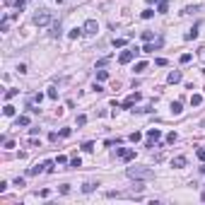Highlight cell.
Wrapping results in <instances>:
<instances>
[{"mask_svg":"<svg viewBox=\"0 0 205 205\" xmlns=\"http://www.w3.org/2000/svg\"><path fill=\"white\" fill-rule=\"evenodd\" d=\"M130 179H155V171L147 169V167H128L126 171Z\"/></svg>","mask_w":205,"mask_h":205,"instance_id":"cell-1","label":"cell"},{"mask_svg":"<svg viewBox=\"0 0 205 205\" xmlns=\"http://www.w3.org/2000/svg\"><path fill=\"white\" fill-rule=\"evenodd\" d=\"M48 22H51V12H48V10H39V12L34 15V24L36 27H46Z\"/></svg>","mask_w":205,"mask_h":205,"instance_id":"cell-2","label":"cell"},{"mask_svg":"<svg viewBox=\"0 0 205 205\" xmlns=\"http://www.w3.org/2000/svg\"><path fill=\"white\" fill-rule=\"evenodd\" d=\"M162 137V130L159 128H150L147 130V147H155V142Z\"/></svg>","mask_w":205,"mask_h":205,"instance_id":"cell-3","label":"cell"},{"mask_svg":"<svg viewBox=\"0 0 205 205\" xmlns=\"http://www.w3.org/2000/svg\"><path fill=\"white\" fill-rule=\"evenodd\" d=\"M116 157H121V159L130 162V159H135V150H128V147H118V150H116Z\"/></svg>","mask_w":205,"mask_h":205,"instance_id":"cell-4","label":"cell"},{"mask_svg":"<svg viewBox=\"0 0 205 205\" xmlns=\"http://www.w3.org/2000/svg\"><path fill=\"white\" fill-rule=\"evenodd\" d=\"M135 53H137V48H135V51H123V53L118 56V63H123V65H126V63H130V61L135 58Z\"/></svg>","mask_w":205,"mask_h":205,"instance_id":"cell-5","label":"cell"},{"mask_svg":"<svg viewBox=\"0 0 205 205\" xmlns=\"http://www.w3.org/2000/svg\"><path fill=\"white\" fill-rule=\"evenodd\" d=\"M137 102H140V94H137V92H135V94H130V97H128L126 102L121 104V106H123V109H133V106H135Z\"/></svg>","mask_w":205,"mask_h":205,"instance_id":"cell-6","label":"cell"},{"mask_svg":"<svg viewBox=\"0 0 205 205\" xmlns=\"http://www.w3.org/2000/svg\"><path fill=\"white\" fill-rule=\"evenodd\" d=\"M99 32V24H97V19H89L87 24H85V34H97Z\"/></svg>","mask_w":205,"mask_h":205,"instance_id":"cell-7","label":"cell"},{"mask_svg":"<svg viewBox=\"0 0 205 205\" xmlns=\"http://www.w3.org/2000/svg\"><path fill=\"white\" fill-rule=\"evenodd\" d=\"M159 46H162V41H157V43H152V41H147V43H145V48H142V53H155V51L159 48Z\"/></svg>","mask_w":205,"mask_h":205,"instance_id":"cell-8","label":"cell"},{"mask_svg":"<svg viewBox=\"0 0 205 205\" xmlns=\"http://www.w3.org/2000/svg\"><path fill=\"white\" fill-rule=\"evenodd\" d=\"M198 27H200V24H193V29H188V32L183 34V39H186V41H193V39L198 36Z\"/></svg>","mask_w":205,"mask_h":205,"instance_id":"cell-9","label":"cell"},{"mask_svg":"<svg viewBox=\"0 0 205 205\" xmlns=\"http://www.w3.org/2000/svg\"><path fill=\"white\" fill-rule=\"evenodd\" d=\"M167 82H169V85H176V82H181V72H179V70H174V72H169Z\"/></svg>","mask_w":205,"mask_h":205,"instance_id":"cell-10","label":"cell"},{"mask_svg":"<svg viewBox=\"0 0 205 205\" xmlns=\"http://www.w3.org/2000/svg\"><path fill=\"white\" fill-rule=\"evenodd\" d=\"M171 167H174V169L186 167V157H174V159H171Z\"/></svg>","mask_w":205,"mask_h":205,"instance_id":"cell-11","label":"cell"},{"mask_svg":"<svg viewBox=\"0 0 205 205\" xmlns=\"http://www.w3.org/2000/svg\"><path fill=\"white\" fill-rule=\"evenodd\" d=\"M167 10H169V0H157V12L164 15Z\"/></svg>","mask_w":205,"mask_h":205,"instance_id":"cell-12","label":"cell"},{"mask_svg":"<svg viewBox=\"0 0 205 205\" xmlns=\"http://www.w3.org/2000/svg\"><path fill=\"white\" fill-rule=\"evenodd\" d=\"M41 171H46V164H36V167H32L27 174H29V176H39Z\"/></svg>","mask_w":205,"mask_h":205,"instance_id":"cell-13","label":"cell"},{"mask_svg":"<svg viewBox=\"0 0 205 205\" xmlns=\"http://www.w3.org/2000/svg\"><path fill=\"white\" fill-rule=\"evenodd\" d=\"M181 111H183V109H181V102H171V113H174V116H179Z\"/></svg>","mask_w":205,"mask_h":205,"instance_id":"cell-14","label":"cell"},{"mask_svg":"<svg viewBox=\"0 0 205 205\" xmlns=\"http://www.w3.org/2000/svg\"><path fill=\"white\" fill-rule=\"evenodd\" d=\"M51 36H53V39H58V36H61V22L51 27Z\"/></svg>","mask_w":205,"mask_h":205,"instance_id":"cell-15","label":"cell"},{"mask_svg":"<svg viewBox=\"0 0 205 205\" xmlns=\"http://www.w3.org/2000/svg\"><path fill=\"white\" fill-rule=\"evenodd\" d=\"M82 32H85V29H80V27H75V29H70V32H68V36H70V39H77V36L82 34Z\"/></svg>","mask_w":205,"mask_h":205,"instance_id":"cell-16","label":"cell"},{"mask_svg":"<svg viewBox=\"0 0 205 205\" xmlns=\"http://www.w3.org/2000/svg\"><path fill=\"white\" fill-rule=\"evenodd\" d=\"M15 111H17V109H15V106H10V104H5V109H2V113H5V116H15Z\"/></svg>","mask_w":205,"mask_h":205,"instance_id":"cell-17","label":"cell"},{"mask_svg":"<svg viewBox=\"0 0 205 205\" xmlns=\"http://www.w3.org/2000/svg\"><path fill=\"white\" fill-rule=\"evenodd\" d=\"M19 126H29V116H19V118H17V128H19Z\"/></svg>","mask_w":205,"mask_h":205,"instance_id":"cell-18","label":"cell"},{"mask_svg":"<svg viewBox=\"0 0 205 205\" xmlns=\"http://www.w3.org/2000/svg\"><path fill=\"white\" fill-rule=\"evenodd\" d=\"M145 70H147V63H145V61L135 63V72H145Z\"/></svg>","mask_w":205,"mask_h":205,"instance_id":"cell-19","label":"cell"},{"mask_svg":"<svg viewBox=\"0 0 205 205\" xmlns=\"http://www.w3.org/2000/svg\"><path fill=\"white\" fill-rule=\"evenodd\" d=\"M200 102H203V97H200V94H191V104H193V106H198Z\"/></svg>","mask_w":205,"mask_h":205,"instance_id":"cell-20","label":"cell"},{"mask_svg":"<svg viewBox=\"0 0 205 205\" xmlns=\"http://www.w3.org/2000/svg\"><path fill=\"white\" fill-rule=\"evenodd\" d=\"M46 97H48V99H58V89H56V87H51V89H48V94H46Z\"/></svg>","mask_w":205,"mask_h":205,"instance_id":"cell-21","label":"cell"},{"mask_svg":"<svg viewBox=\"0 0 205 205\" xmlns=\"http://www.w3.org/2000/svg\"><path fill=\"white\" fill-rule=\"evenodd\" d=\"M94 186H97V183H85V186H82V193H92Z\"/></svg>","mask_w":205,"mask_h":205,"instance_id":"cell-22","label":"cell"},{"mask_svg":"<svg viewBox=\"0 0 205 205\" xmlns=\"http://www.w3.org/2000/svg\"><path fill=\"white\" fill-rule=\"evenodd\" d=\"M106 77H109V72H106V70H99V72H97V80H99V82H104Z\"/></svg>","mask_w":205,"mask_h":205,"instance_id":"cell-23","label":"cell"},{"mask_svg":"<svg viewBox=\"0 0 205 205\" xmlns=\"http://www.w3.org/2000/svg\"><path fill=\"white\" fill-rule=\"evenodd\" d=\"M77 167H82V162H80V157H75V159L70 162V169H77Z\"/></svg>","mask_w":205,"mask_h":205,"instance_id":"cell-24","label":"cell"},{"mask_svg":"<svg viewBox=\"0 0 205 205\" xmlns=\"http://www.w3.org/2000/svg\"><path fill=\"white\" fill-rule=\"evenodd\" d=\"M152 15H155V10H150V7H147V10H145V12H142V19H150V17H152Z\"/></svg>","mask_w":205,"mask_h":205,"instance_id":"cell-25","label":"cell"},{"mask_svg":"<svg viewBox=\"0 0 205 205\" xmlns=\"http://www.w3.org/2000/svg\"><path fill=\"white\" fill-rule=\"evenodd\" d=\"M113 46H116V48H121V46H126V39H113Z\"/></svg>","mask_w":205,"mask_h":205,"instance_id":"cell-26","label":"cell"},{"mask_svg":"<svg viewBox=\"0 0 205 205\" xmlns=\"http://www.w3.org/2000/svg\"><path fill=\"white\" fill-rule=\"evenodd\" d=\"M179 61H181V63H183V65H186V63H191V53H183V56H181V58H179Z\"/></svg>","mask_w":205,"mask_h":205,"instance_id":"cell-27","label":"cell"},{"mask_svg":"<svg viewBox=\"0 0 205 205\" xmlns=\"http://www.w3.org/2000/svg\"><path fill=\"white\" fill-rule=\"evenodd\" d=\"M12 97H17V89H7L5 92V99H12Z\"/></svg>","mask_w":205,"mask_h":205,"instance_id":"cell-28","label":"cell"},{"mask_svg":"<svg viewBox=\"0 0 205 205\" xmlns=\"http://www.w3.org/2000/svg\"><path fill=\"white\" fill-rule=\"evenodd\" d=\"M82 150H85V152H92V150H94V142H85Z\"/></svg>","mask_w":205,"mask_h":205,"instance_id":"cell-29","label":"cell"},{"mask_svg":"<svg viewBox=\"0 0 205 205\" xmlns=\"http://www.w3.org/2000/svg\"><path fill=\"white\" fill-rule=\"evenodd\" d=\"M142 41H145V43L152 41V32H142Z\"/></svg>","mask_w":205,"mask_h":205,"instance_id":"cell-30","label":"cell"},{"mask_svg":"<svg viewBox=\"0 0 205 205\" xmlns=\"http://www.w3.org/2000/svg\"><path fill=\"white\" fill-rule=\"evenodd\" d=\"M196 155H198V159H200V162H205V150H203V147H198V152H196Z\"/></svg>","mask_w":205,"mask_h":205,"instance_id":"cell-31","label":"cell"},{"mask_svg":"<svg viewBox=\"0 0 205 205\" xmlns=\"http://www.w3.org/2000/svg\"><path fill=\"white\" fill-rule=\"evenodd\" d=\"M155 65H159V68H164V65H167V58H157V61H155Z\"/></svg>","mask_w":205,"mask_h":205,"instance_id":"cell-32","label":"cell"},{"mask_svg":"<svg viewBox=\"0 0 205 205\" xmlns=\"http://www.w3.org/2000/svg\"><path fill=\"white\" fill-rule=\"evenodd\" d=\"M65 162H68L65 155H58V157H56V164H65Z\"/></svg>","mask_w":205,"mask_h":205,"instance_id":"cell-33","label":"cell"},{"mask_svg":"<svg viewBox=\"0 0 205 205\" xmlns=\"http://www.w3.org/2000/svg\"><path fill=\"white\" fill-rule=\"evenodd\" d=\"M61 193H63V196H68V193H70V186H68V183H63V186H61Z\"/></svg>","mask_w":205,"mask_h":205,"instance_id":"cell-34","label":"cell"},{"mask_svg":"<svg viewBox=\"0 0 205 205\" xmlns=\"http://www.w3.org/2000/svg\"><path fill=\"white\" fill-rule=\"evenodd\" d=\"M87 123V116H77V126H85Z\"/></svg>","mask_w":205,"mask_h":205,"instance_id":"cell-35","label":"cell"},{"mask_svg":"<svg viewBox=\"0 0 205 205\" xmlns=\"http://www.w3.org/2000/svg\"><path fill=\"white\" fill-rule=\"evenodd\" d=\"M15 186H17V188H22V186H24V179H19V176H17V179H15Z\"/></svg>","mask_w":205,"mask_h":205,"instance_id":"cell-36","label":"cell"},{"mask_svg":"<svg viewBox=\"0 0 205 205\" xmlns=\"http://www.w3.org/2000/svg\"><path fill=\"white\" fill-rule=\"evenodd\" d=\"M15 5H17V10H22V7L27 5V0H15Z\"/></svg>","mask_w":205,"mask_h":205,"instance_id":"cell-37","label":"cell"},{"mask_svg":"<svg viewBox=\"0 0 205 205\" xmlns=\"http://www.w3.org/2000/svg\"><path fill=\"white\" fill-rule=\"evenodd\" d=\"M176 137H179L176 133H169V135H167V142H176Z\"/></svg>","mask_w":205,"mask_h":205,"instance_id":"cell-38","label":"cell"},{"mask_svg":"<svg viewBox=\"0 0 205 205\" xmlns=\"http://www.w3.org/2000/svg\"><path fill=\"white\" fill-rule=\"evenodd\" d=\"M140 137H142V135H140V133H137V130H135V133H130V140H133V142H137V140H140Z\"/></svg>","mask_w":205,"mask_h":205,"instance_id":"cell-39","label":"cell"},{"mask_svg":"<svg viewBox=\"0 0 205 205\" xmlns=\"http://www.w3.org/2000/svg\"><path fill=\"white\" fill-rule=\"evenodd\" d=\"M56 2H63V0H56Z\"/></svg>","mask_w":205,"mask_h":205,"instance_id":"cell-40","label":"cell"}]
</instances>
